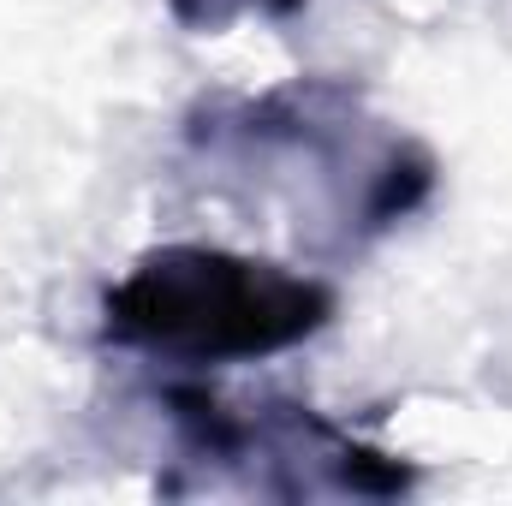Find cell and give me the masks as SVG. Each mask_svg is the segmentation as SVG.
<instances>
[{
	"label": "cell",
	"mask_w": 512,
	"mask_h": 506,
	"mask_svg": "<svg viewBox=\"0 0 512 506\" xmlns=\"http://www.w3.org/2000/svg\"><path fill=\"white\" fill-rule=\"evenodd\" d=\"M108 340L173 364H251L316 340L334 292L280 262L215 245L143 251L102 298Z\"/></svg>",
	"instance_id": "cell-1"
},
{
	"label": "cell",
	"mask_w": 512,
	"mask_h": 506,
	"mask_svg": "<svg viewBox=\"0 0 512 506\" xmlns=\"http://www.w3.org/2000/svg\"><path fill=\"white\" fill-rule=\"evenodd\" d=\"M429 185H435V161L423 155V149H393L382 161V173H376V185H370V197H364V221L370 227H393V221H405L423 197H429Z\"/></svg>",
	"instance_id": "cell-2"
},
{
	"label": "cell",
	"mask_w": 512,
	"mask_h": 506,
	"mask_svg": "<svg viewBox=\"0 0 512 506\" xmlns=\"http://www.w3.org/2000/svg\"><path fill=\"white\" fill-rule=\"evenodd\" d=\"M245 12V0H173V18L191 30H227Z\"/></svg>",
	"instance_id": "cell-3"
},
{
	"label": "cell",
	"mask_w": 512,
	"mask_h": 506,
	"mask_svg": "<svg viewBox=\"0 0 512 506\" xmlns=\"http://www.w3.org/2000/svg\"><path fill=\"white\" fill-rule=\"evenodd\" d=\"M256 6H262V12H274V18H292L304 0H256Z\"/></svg>",
	"instance_id": "cell-4"
}]
</instances>
